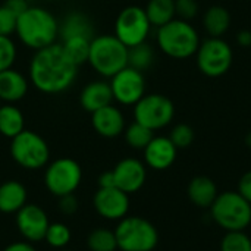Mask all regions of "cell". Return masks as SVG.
I'll use <instances>...</instances> for the list:
<instances>
[{"label": "cell", "mask_w": 251, "mask_h": 251, "mask_svg": "<svg viewBox=\"0 0 251 251\" xmlns=\"http://www.w3.org/2000/svg\"><path fill=\"white\" fill-rule=\"evenodd\" d=\"M113 100L122 106H134L146 94V78L141 71L124 68L110 78Z\"/></svg>", "instance_id": "7c38bea8"}, {"label": "cell", "mask_w": 251, "mask_h": 251, "mask_svg": "<svg viewBox=\"0 0 251 251\" xmlns=\"http://www.w3.org/2000/svg\"><path fill=\"white\" fill-rule=\"evenodd\" d=\"M16 21H18V15L13 10H10L6 4H1L0 6V35L10 37L12 34H15Z\"/></svg>", "instance_id": "836d02e7"}, {"label": "cell", "mask_w": 251, "mask_h": 251, "mask_svg": "<svg viewBox=\"0 0 251 251\" xmlns=\"http://www.w3.org/2000/svg\"><path fill=\"white\" fill-rule=\"evenodd\" d=\"M78 75V65L59 43L34 51L29 66V82L44 94H60L71 88Z\"/></svg>", "instance_id": "6da1fadb"}, {"label": "cell", "mask_w": 251, "mask_h": 251, "mask_svg": "<svg viewBox=\"0 0 251 251\" xmlns=\"http://www.w3.org/2000/svg\"><path fill=\"white\" fill-rule=\"evenodd\" d=\"M87 246L90 251H116L118 243L115 231L106 228H97L91 231L87 238Z\"/></svg>", "instance_id": "83f0119b"}, {"label": "cell", "mask_w": 251, "mask_h": 251, "mask_svg": "<svg viewBox=\"0 0 251 251\" xmlns=\"http://www.w3.org/2000/svg\"><path fill=\"white\" fill-rule=\"evenodd\" d=\"M146 15L151 24V26L160 28L165 24L175 19V0H149L144 7Z\"/></svg>", "instance_id": "d4e9b609"}, {"label": "cell", "mask_w": 251, "mask_h": 251, "mask_svg": "<svg viewBox=\"0 0 251 251\" xmlns=\"http://www.w3.org/2000/svg\"><path fill=\"white\" fill-rule=\"evenodd\" d=\"M18 56V49L12 37L0 35V72L13 68Z\"/></svg>", "instance_id": "1f68e13d"}, {"label": "cell", "mask_w": 251, "mask_h": 251, "mask_svg": "<svg viewBox=\"0 0 251 251\" xmlns=\"http://www.w3.org/2000/svg\"><path fill=\"white\" fill-rule=\"evenodd\" d=\"M153 132L154 131L134 121L128 128H125V141L129 147L135 150H144L147 144L153 140Z\"/></svg>", "instance_id": "f1b7e54d"}, {"label": "cell", "mask_w": 251, "mask_h": 251, "mask_svg": "<svg viewBox=\"0 0 251 251\" xmlns=\"http://www.w3.org/2000/svg\"><path fill=\"white\" fill-rule=\"evenodd\" d=\"M0 106H1V101H0Z\"/></svg>", "instance_id": "ee69618b"}, {"label": "cell", "mask_w": 251, "mask_h": 251, "mask_svg": "<svg viewBox=\"0 0 251 251\" xmlns=\"http://www.w3.org/2000/svg\"><path fill=\"white\" fill-rule=\"evenodd\" d=\"M82 181V169L79 163L69 157H62L53 160L44 174V184L47 190L56 196L62 197L66 194H74Z\"/></svg>", "instance_id": "30bf717a"}, {"label": "cell", "mask_w": 251, "mask_h": 251, "mask_svg": "<svg viewBox=\"0 0 251 251\" xmlns=\"http://www.w3.org/2000/svg\"><path fill=\"white\" fill-rule=\"evenodd\" d=\"M87 63H90L99 75L112 78L128 66V47L118 40L115 34L93 37Z\"/></svg>", "instance_id": "277c9868"}, {"label": "cell", "mask_w": 251, "mask_h": 251, "mask_svg": "<svg viewBox=\"0 0 251 251\" xmlns=\"http://www.w3.org/2000/svg\"><path fill=\"white\" fill-rule=\"evenodd\" d=\"M71 237H72L71 235V229L65 224L56 222V224H50L49 225L44 240L53 249L60 250V249H63V247H66L69 244Z\"/></svg>", "instance_id": "f546056e"}, {"label": "cell", "mask_w": 251, "mask_h": 251, "mask_svg": "<svg viewBox=\"0 0 251 251\" xmlns=\"http://www.w3.org/2000/svg\"><path fill=\"white\" fill-rule=\"evenodd\" d=\"M188 199L200 209H210L218 197V187L209 176H196L190 181L187 188Z\"/></svg>", "instance_id": "ffe728a7"}, {"label": "cell", "mask_w": 251, "mask_h": 251, "mask_svg": "<svg viewBox=\"0 0 251 251\" xmlns=\"http://www.w3.org/2000/svg\"><path fill=\"white\" fill-rule=\"evenodd\" d=\"M112 101H113L112 88L110 84L104 79H96L88 82L79 94V104L82 106L84 110L90 113L107 104H112Z\"/></svg>", "instance_id": "d6986e66"}, {"label": "cell", "mask_w": 251, "mask_h": 251, "mask_svg": "<svg viewBox=\"0 0 251 251\" xmlns=\"http://www.w3.org/2000/svg\"><path fill=\"white\" fill-rule=\"evenodd\" d=\"M150 29L151 24L144 7L140 6H126L119 12L115 21V37L128 49L147 41Z\"/></svg>", "instance_id": "8fae6325"}, {"label": "cell", "mask_w": 251, "mask_h": 251, "mask_svg": "<svg viewBox=\"0 0 251 251\" xmlns=\"http://www.w3.org/2000/svg\"><path fill=\"white\" fill-rule=\"evenodd\" d=\"M115 235L121 251H153L159 243L156 226L140 216H125L121 219Z\"/></svg>", "instance_id": "8992f818"}, {"label": "cell", "mask_w": 251, "mask_h": 251, "mask_svg": "<svg viewBox=\"0 0 251 251\" xmlns=\"http://www.w3.org/2000/svg\"><path fill=\"white\" fill-rule=\"evenodd\" d=\"M94 209L96 212L107 221H121L128 215L129 210V197L122 190L112 188H99L94 194Z\"/></svg>", "instance_id": "5bb4252c"}, {"label": "cell", "mask_w": 251, "mask_h": 251, "mask_svg": "<svg viewBox=\"0 0 251 251\" xmlns=\"http://www.w3.org/2000/svg\"><path fill=\"white\" fill-rule=\"evenodd\" d=\"M29 88V79L19 71L10 68L0 72V101L16 103L22 100Z\"/></svg>", "instance_id": "ac0fdd59"}, {"label": "cell", "mask_w": 251, "mask_h": 251, "mask_svg": "<svg viewBox=\"0 0 251 251\" xmlns=\"http://www.w3.org/2000/svg\"><path fill=\"white\" fill-rule=\"evenodd\" d=\"M169 140L176 149H187L194 141V129L187 124H178L172 128Z\"/></svg>", "instance_id": "d6a6232c"}, {"label": "cell", "mask_w": 251, "mask_h": 251, "mask_svg": "<svg viewBox=\"0 0 251 251\" xmlns=\"http://www.w3.org/2000/svg\"><path fill=\"white\" fill-rule=\"evenodd\" d=\"M25 129V118L19 107L12 103L0 106V134L6 138H13Z\"/></svg>", "instance_id": "603a6c76"}, {"label": "cell", "mask_w": 251, "mask_h": 251, "mask_svg": "<svg viewBox=\"0 0 251 251\" xmlns=\"http://www.w3.org/2000/svg\"><path fill=\"white\" fill-rule=\"evenodd\" d=\"M93 24L82 12H69L59 24V37L62 41L74 37L93 38Z\"/></svg>", "instance_id": "44dd1931"}, {"label": "cell", "mask_w": 251, "mask_h": 251, "mask_svg": "<svg viewBox=\"0 0 251 251\" xmlns=\"http://www.w3.org/2000/svg\"><path fill=\"white\" fill-rule=\"evenodd\" d=\"M3 251H37L34 247H32V244H29V243H13V244H9L6 249Z\"/></svg>", "instance_id": "60d3db41"}, {"label": "cell", "mask_w": 251, "mask_h": 251, "mask_svg": "<svg viewBox=\"0 0 251 251\" xmlns=\"http://www.w3.org/2000/svg\"><path fill=\"white\" fill-rule=\"evenodd\" d=\"M246 144H247V146L251 149V132H249V134H247V137H246Z\"/></svg>", "instance_id": "b9f144b4"}, {"label": "cell", "mask_w": 251, "mask_h": 251, "mask_svg": "<svg viewBox=\"0 0 251 251\" xmlns=\"http://www.w3.org/2000/svg\"><path fill=\"white\" fill-rule=\"evenodd\" d=\"M196 59L197 66L203 75L218 78L231 69L234 51L225 40L209 37L207 40L200 41V46L196 51Z\"/></svg>", "instance_id": "ba28073f"}, {"label": "cell", "mask_w": 251, "mask_h": 251, "mask_svg": "<svg viewBox=\"0 0 251 251\" xmlns=\"http://www.w3.org/2000/svg\"><path fill=\"white\" fill-rule=\"evenodd\" d=\"M237 191L251 204V171L246 172L241 176V179L238 182V190Z\"/></svg>", "instance_id": "8d00e7d4"}, {"label": "cell", "mask_w": 251, "mask_h": 251, "mask_svg": "<svg viewBox=\"0 0 251 251\" xmlns=\"http://www.w3.org/2000/svg\"><path fill=\"white\" fill-rule=\"evenodd\" d=\"M221 251H251V238L244 231L226 232L221 243Z\"/></svg>", "instance_id": "4dcf8cb0"}, {"label": "cell", "mask_w": 251, "mask_h": 251, "mask_svg": "<svg viewBox=\"0 0 251 251\" xmlns=\"http://www.w3.org/2000/svg\"><path fill=\"white\" fill-rule=\"evenodd\" d=\"M91 40L93 38H87V37H74V38L63 40L60 46L63 47L65 53L79 66L82 63H87L88 60Z\"/></svg>", "instance_id": "4316f807"}, {"label": "cell", "mask_w": 251, "mask_h": 251, "mask_svg": "<svg viewBox=\"0 0 251 251\" xmlns=\"http://www.w3.org/2000/svg\"><path fill=\"white\" fill-rule=\"evenodd\" d=\"M112 172L115 176L116 188L122 190L126 194H132L141 190L147 178L144 163L134 157L122 159L121 162H118Z\"/></svg>", "instance_id": "9a60e30c"}, {"label": "cell", "mask_w": 251, "mask_h": 251, "mask_svg": "<svg viewBox=\"0 0 251 251\" xmlns=\"http://www.w3.org/2000/svg\"><path fill=\"white\" fill-rule=\"evenodd\" d=\"M59 209L63 215H74L78 209V200L74 194H66L59 197Z\"/></svg>", "instance_id": "d590c367"}, {"label": "cell", "mask_w": 251, "mask_h": 251, "mask_svg": "<svg viewBox=\"0 0 251 251\" xmlns=\"http://www.w3.org/2000/svg\"><path fill=\"white\" fill-rule=\"evenodd\" d=\"M91 124L97 134L104 138H115L125 131V118L121 109L107 104L91 113Z\"/></svg>", "instance_id": "e0dca14e"}, {"label": "cell", "mask_w": 251, "mask_h": 251, "mask_svg": "<svg viewBox=\"0 0 251 251\" xmlns=\"http://www.w3.org/2000/svg\"><path fill=\"white\" fill-rule=\"evenodd\" d=\"M59 251H72V250H62V249H60V250Z\"/></svg>", "instance_id": "7bdbcfd3"}, {"label": "cell", "mask_w": 251, "mask_h": 251, "mask_svg": "<svg viewBox=\"0 0 251 251\" xmlns=\"http://www.w3.org/2000/svg\"><path fill=\"white\" fill-rule=\"evenodd\" d=\"M143 151L147 166L156 171H165L174 165L178 149L174 146L169 137H153Z\"/></svg>", "instance_id": "2e32d148"}, {"label": "cell", "mask_w": 251, "mask_h": 251, "mask_svg": "<svg viewBox=\"0 0 251 251\" xmlns=\"http://www.w3.org/2000/svg\"><path fill=\"white\" fill-rule=\"evenodd\" d=\"M175 12L179 19L190 21L199 13L197 0H175Z\"/></svg>", "instance_id": "e575fe53"}, {"label": "cell", "mask_w": 251, "mask_h": 251, "mask_svg": "<svg viewBox=\"0 0 251 251\" xmlns=\"http://www.w3.org/2000/svg\"><path fill=\"white\" fill-rule=\"evenodd\" d=\"M15 34L25 47L37 51L56 43L59 37V21L41 6H29L18 15Z\"/></svg>", "instance_id": "7a4b0ae2"}, {"label": "cell", "mask_w": 251, "mask_h": 251, "mask_svg": "<svg viewBox=\"0 0 251 251\" xmlns=\"http://www.w3.org/2000/svg\"><path fill=\"white\" fill-rule=\"evenodd\" d=\"M10 156L21 168L34 171L47 165L50 159V149L41 135L24 129L12 138Z\"/></svg>", "instance_id": "52a82bcc"}, {"label": "cell", "mask_w": 251, "mask_h": 251, "mask_svg": "<svg viewBox=\"0 0 251 251\" xmlns=\"http://www.w3.org/2000/svg\"><path fill=\"white\" fill-rule=\"evenodd\" d=\"M237 43L241 46V47H251V31H247V29H244V31H240L238 34H237Z\"/></svg>", "instance_id": "ab89813d"}, {"label": "cell", "mask_w": 251, "mask_h": 251, "mask_svg": "<svg viewBox=\"0 0 251 251\" xmlns=\"http://www.w3.org/2000/svg\"><path fill=\"white\" fill-rule=\"evenodd\" d=\"M203 26L210 37L222 38L231 26V15L224 6H212L203 16Z\"/></svg>", "instance_id": "cb8c5ba5"}, {"label": "cell", "mask_w": 251, "mask_h": 251, "mask_svg": "<svg viewBox=\"0 0 251 251\" xmlns=\"http://www.w3.org/2000/svg\"><path fill=\"white\" fill-rule=\"evenodd\" d=\"M156 41L159 49L169 57L184 60L196 54L200 46V37L197 29L179 18L172 19L163 26L157 28Z\"/></svg>", "instance_id": "3957f363"}, {"label": "cell", "mask_w": 251, "mask_h": 251, "mask_svg": "<svg viewBox=\"0 0 251 251\" xmlns=\"http://www.w3.org/2000/svg\"><path fill=\"white\" fill-rule=\"evenodd\" d=\"M210 216L226 232L244 231L251 224V204L238 191H225L210 206Z\"/></svg>", "instance_id": "5b68a950"}, {"label": "cell", "mask_w": 251, "mask_h": 251, "mask_svg": "<svg viewBox=\"0 0 251 251\" xmlns=\"http://www.w3.org/2000/svg\"><path fill=\"white\" fill-rule=\"evenodd\" d=\"M175 116V106L171 99L163 94H144L134 104L135 122L151 131L168 126Z\"/></svg>", "instance_id": "9c48e42d"}, {"label": "cell", "mask_w": 251, "mask_h": 251, "mask_svg": "<svg viewBox=\"0 0 251 251\" xmlns=\"http://www.w3.org/2000/svg\"><path fill=\"white\" fill-rule=\"evenodd\" d=\"M99 187L100 188H112V187H116L115 185V176H113V172L112 171H107V172H103L99 178Z\"/></svg>", "instance_id": "f35d334b"}, {"label": "cell", "mask_w": 251, "mask_h": 251, "mask_svg": "<svg viewBox=\"0 0 251 251\" xmlns=\"http://www.w3.org/2000/svg\"><path fill=\"white\" fill-rule=\"evenodd\" d=\"M50 222L47 213L37 204H25L16 213V226L19 234L29 243L44 240Z\"/></svg>", "instance_id": "4fadbf2b"}, {"label": "cell", "mask_w": 251, "mask_h": 251, "mask_svg": "<svg viewBox=\"0 0 251 251\" xmlns=\"http://www.w3.org/2000/svg\"><path fill=\"white\" fill-rule=\"evenodd\" d=\"M4 4H6L10 10H13L16 15H21L24 10H26V9L29 7V4H28L26 0H6Z\"/></svg>", "instance_id": "74e56055"}, {"label": "cell", "mask_w": 251, "mask_h": 251, "mask_svg": "<svg viewBox=\"0 0 251 251\" xmlns=\"http://www.w3.org/2000/svg\"><path fill=\"white\" fill-rule=\"evenodd\" d=\"M153 62H154V50L147 41L128 49V66L143 72L147 71L153 65Z\"/></svg>", "instance_id": "484cf974"}, {"label": "cell", "mask_w": 251, "mask_h": 251, "mask_svg": "<svg viewBox=\"0 0 251 251\" xmlns=\"http://www.w3.org/2000/svg\"><path fill=\"white\" fill-rule=\"evenodd\" d=\"M26 204V188L19 181H6L0 185V212L18 213Z\"/></svg>", "instance_id": "7402d4cb"}]
</instances>
